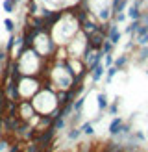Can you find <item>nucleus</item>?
Masks as SVG:
<instances>
[{"label":"nucleus","instance_id":"12","mask_svg":"<svg viewBox=\"0 0 148 152\" xmlns=\"http://www.w3.org/2000/svg\"><path fill=\"white\" fill-rule=\"evenodd\" d=\"M6 61V52H0V65Z\"/></svg>","mask_w":148,"mask_h":152},{"label":"nucleus","instance_id":"5","mask_svg":"<svg viewBox=\"0 0 148 152\" xmlns=\"http://www.w3.org/2000/svg\"><path fill=\"white\" fill-rule=\"evenodd\" d=\"M4 26H6V30H7L9 34L15 32V22H13L11 19H6V20H4Z\"/></svg>","mask_w":148,"mask_h":152},{"label":"nucleus","instance_id":"11","mask_svg":"<svg viewBox=\"0 0 148 152\" xmlns=\"http://www.w3.org/2000/svg\"><path fill=\"white\" fill-rule=\"evenodd\" d=\"M80 135V130H72V132H69V139H76Z\"/></svg>","mask_w":148,"mask_h":152},{"label":"nucleus","instance_id":"6","mask_svg":"<svg viewBox=\"0 0 148 152\" xmlns=\"http://www.w3.org/2000/svg\"><path fill=\"white\" fill-rule=\"evenodd\" d=\"M118 128H120V119H115L113 123H111L109 130H111V134H117V132H118Z\"/></svg>","mask_w":148,"mask_h":152},{"label":"nucleus","instance_id":"13","mask_svg":"<svg viewBox=\"0 0 148 152\" xmlns=\"http://www.w3.org/2000/svg\"><path fill=\"white\" fill-rule=\"evenodd\" d=\"M11 2H13V4H17V2H20V0H11Z\"/></svg>","mask_w":148,"mask_h":152},{"label":"nucleus","instance_id":"2","mask_svg":"<svg viewBox=\"0 0 148 152\" xmlns=\"http://www.w3.org/2000/svg\"><path fill=\"white\" fill-rule=\"evenodd\" d=\"M118 39H120V32H118V30L113 26V28H111V34H109V41H111V43H117Z\"/></svg>","mask_w":148,"mask_h":152},{"label":"nucleus","instance_id":"10","mask_svg":"<svg viewBox=\"0 0 148 152\" xmlns=\"http://www.w3.org/2000/svg\"><path fill=\"white\" fill-rule=\"evenodd\" d=\"M128 15L131 19H137L139 17V11H137V7H130V11H128Z\"/></svg>","mask_w":148,"mask_h":152},{"label":"nucleus","instance_id":"9","mask_svg":"<svg viewBox=\"0 0 148 152\" xmlns=\"http://www.w3.org/2000/svg\"><path fill=\"white\" fill-rule=\"evenodd\" d=\"M98 106H100V108H106V106H107L106 95H98Z\"/></svg>","mask_w":148,"mask_h":152},{"label":"nucleus","instance_id":"7","mask_svg":"<svg viewBox=\"0 0 148 152\" xmlns=\"http://www.w3.org/2000/svg\"><path fill=\"white\" fill-rule=\"evenodd\" d=\"M15 41H17V39H15V37L11 35V37H9V41L6 43V52H11V48L15 47Z\"/></svg>","mask_w":148,"mask_h":152},{"label":"nucleus","instance_id":"1","mask_svg":"<svg viewBox=\"0 0 148 152\" xmlns=\"http://www.w3.org/2000/svg\"><path fill=\"white\" fill-rule=\"evenodd\" d=\"M17 115L22 119V121H30L33 117V104H30V102H20L19 104V113Z\"/></svg>","mask_w":148,"mask_h":152},{"label":"nucleus","instance_id":"3","mask_svg":"<svg viewBox=\"0 0 148 152\" xmlns=\"http://www.w3.org/2000/svg\"><path fill=\"white\" fill-rule=\"evenodd\" d=\"M2 7H4V11H6V13H13L15 4L11 2V0H4V2H2Z\"/></svg>","mask_w":148,"mask_h":152},{"label":"nucleus","instance_id":"8","mask_svg":"<svg viewBox=\"0 0 148 152\" xmlns=\"http://www.w3.org/2000/svg\"><path fill=\"white\" fill-rule=\"evenodd\" d=\"M81 132H83V134H93V124L91 123L83 124V126H81Z\"/></svg>","mask_w":148,"mask_h":152},{"label":"nucleus","instance_id":"4","mask_svg":"<svg viewBox=\"0 0 148 152\" xmlns=\"http://www.w3.org/2000/svg\"><path fill=\"white\" fill-rule=\"evenodd\" d=\"M102 72H104V69H102V65H96L94 69H93V78H94V82H96V80H100V76H102Z\"/></svg>","mask_w":148,"mask_h":152}]
</instances>
